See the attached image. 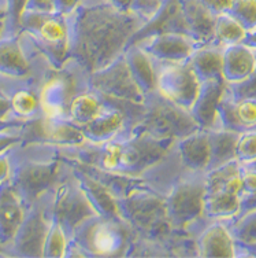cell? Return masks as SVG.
Wrapping results in <instances>:
<instances>
[{"instance_id":"obj_1","label":"cell","mask_w":256,"mask_h":258,"mask_svg":"<svg viewBox=\"0 0 256 258\" xmlns=\"http://www.w3.org/2000/svg\"><path fill=\"white\" fill-rule=\"evenodd\" d=\"M67 18L70 59L87 75L117 59L147 25L133 11L119 10L109 0H84Z\"/></svg>"},{"instance_id":"obj_2","label":"cell","mask_w":256,"mask_h":258,"mask_svg":"<svg viewBox=\"0 0 256 258\" xmlns=\"http://www.w3.org/2000/svg\"><path fill=\"white\" fill-rule=\"evenodd\" d=\"M128 224L119 217L91 216L74 229L67 257H115L125 255L129 246ZM66 251V254H67Z\"/></svg>"},{"instance_id":"obj_3","label":"cell","mask_w":256,"mask_h":258,"mask_svg":"<svg viewBox=\"0 0 256 258\" xmlns=\"http://www.w3.org/2000/svg\"><path fill=\"white\" fill-rule=\"evenodd\" d=\"M119 219L128 224L130 229L141 235V238H167L173 231L168 221L164 197L143 183L128 194L117 198Z\"/></svg>"},{"instance_id":"obj_4","label":"cell","mask_w":256,"mask_h":258,"mask_svg":"<svg viewBox=\"0 0 256 258\" xmlns=\"http://www.w3.org/2000/svg\"><path fill=\"white\" fill-rule=\"evenodd\" d=\"M18 33L28 36L52 69H60L70 59L69 18L58 13L25 10Z\"/></svg>"},{"instance_id":"obj_5","label":"cell","mask_w":256,"mask_h":258,"mask_svg":"<svg viewBox=\"0 0 256 258\" xmlns=\"http://www.w3.org/2000/svg\"><path fill=\"white\" fill-rule=\"evenodd\" d=\"M197 129L191 111L162 98L158 92L147 95L143 114L132 126L130 132L147 134L156 139H173L177 142Z\"/></svg>"},{"instance_id":"obj_6","label":"cell","mask_w":256,"mask_h":258,"mask_svg":"<svg viewBox=\"0 0 256 258\" xmlns=\"http://www.w3.org/2000/svg\"><path fill=\"white\" fill-rule=\"evenodd\" d=\"M85 88H88V75L74 60L69 59L60 69L51 68L39 91L41 115L66 118L71 99Z\"/></svg>"},{"instance_id":"obj_7","label":"cell","mask_w":256,"mask_h":258,"mask_svg":"<svg viewBox=\"0 0 256 258\" xmlns=\"http://www.w3.org/2000/svg\"><path fill=\"white\" fill-rule=\"evenodd\" d=\"M88 87L107 100L118 103L144 106L147 98L136 83L123 54L103 69L88 75Z\"/></svg>"},{"instance_id":"obj_8","label":"cell","mask_w":256,"mask_h":258,"mask_svg":"<svg viewBox=\"0 0 256 258\" xmlns=\"http://www.w3.org/2000/svg\"><path fill=\"white\" fill-rule=\"evenodd\" d=\"M206 185L203 173H195L173 185L164 197L168 221L174 231H185L203 216Z\"/></svg>"},{"instance_id":"obj_9","label":"cell","mask_w":256,"mask_h":258,"mask_svg":"<svg viewBox=\"0 0 256 258\" xmlns=\"http://www.w3.org/2000/svg\"><path fill=\"white\" fill-rule=\"evenodd\" d=\"M20 147L49 146L60 149H77L87 143L82 129L67 118H48L39 115L28 119L21 128Z\"/></svg>"},{"instance_id":"obj_10","label":"cell","mask_w":256,"mask_h":258,"mask_svg":"<svg viewBox=\"0 0 256 258\" xmlns=\"http://www.w3.org/2000/svg\"><path fill=\"white\" fill-rule=\"evenodd\" d=\"M60 165L62 158L56 155L45 159H24L20 164H13L10 180L28 206L51 191L59 176Z\"/></svg>"},{"instance_id":"obj_11","label":"cell","mask_w":256,"mask_h":258,"mask_svg":"<svg viewBox=\"0 0 256 258\" xmlns=\"http://www.w3.org/2000/svg\"><path fill=\"white\" fill-rule=\"evenodd\" d=\"M176 144L173 139H156L147 134L129 132L123 138L119 173L140 177L158 165Z\"/></svg>"},{"instance_id":"obj_12","label":"cell","mask_w":256,"mask_h":258,"mask_svg":"<svg viewBox=\"0 0 256 258\" xmlns=\"http://www.w3.org/2000/svg\"><path fill=\"white\" fill-rule=\"evenodd\" d=\"M156 66V91L162 98L191 110L196 100L202 81L195 73L189 60L183 63L155 62Z\"/></svg>"},{"instance_id":"obj_13","label":"cell","mask_w":256,"mask_h":258,"mask_svg":"<svg viewBox=\"0 0 256 258\" xmlns=\"http://www.w3.org/2000/svg\"><path fill=\"white\" fill-rule=\"evenodd\" d=\"M49 212L59 220L69 238L79 224L96 214L73 174L70 180L54 185Z\"/></svg>"},{"instance_id":"obj_14","label":"cell","mask_w":256,"mask_h":258,"mask_svg":"<svg viewBox=\"0 0 256 258\" xmlns=\"http://www.w3.org/2000/svg\"><path fill=\"white\" fill-rule=\"evenodd\" d=\"M40 201L41 198L30 205L24 223L21 224L9 246L13 250V255L43 257L44 240L51 223V212L40 205Z\"/></svg>"},{"instance_id":"obj_15","label":"cell","mask_w":256,"mask_h":258,"mask_svg":"<svg viewBox=\"0 0 256 258\" xmlns=\"http://www.w3.org/2000/svg\"><path fill=\"white\" fill-rule=\"evenodd\" d=\"M147 51L155 62L183 63L191 59L193 52L202 47L197 41L183 32L163 30L144 36L143 41H134Z\"/></svg>"},{"instance_id":"obj_16","label":"cell","mask_w":256,"mask_h":258,"mask_svg":"<svg viewBox=\"0 0 256 258\" xmlns=\"http://www.w3.org/2000/svg\"><path fill=\"white\" fill-rule=\"evenodd\" d=\"M106 99V98H104ZM126 103H118L107 100V104L100 114L94 118L89 124L81 126L87 142L92 144H102L106 142L118 139L130 132L132 126H129L132 111L129 107H122ZM137 107V106H134Z\"/></svg>"},{"instance_id":"obj_17","label":"cell","mask_w":256,"mask_h":258,"mask_svg":"<svg viewBox=\"0 0 256 258\" xmlns=\"http://www.w3.org/2000/svg\"><path fill=\"white\" fill-rule=\"evenodd\" d=\"M28 204L10 179L0 184V244L9 247L24 223Z\"/></svg>"},{"instance_id":"obj_18","label":"cell","mask_w":256,"mask_h":258,"mask_svg":"<svg viewBox=\"0 0 256 258\" xmlns=\"http://www.w3.org/2000/svg\"><path fill=\"white\" fill-rule=\"evenodd\" d=\"M71 174L94 208L95 213L104 217H119L117 195L107 185H104L78 161H74L71 164Z\"/></svg>"},{"instance_id":"obj_19","label":"cell","mask_w":256,"mask_h":258,"mask_svg":"<svg viewBox=\"0 0 256 258\" xmlns=\"http://www.w3.org/2000/svg\"><path fill=\"white\" fill-rule=\"evenodd\" d=\"M184 32L200 45L212 43L215 17L200 0H178Z\"/></svg>"},{"instance_id":"obj_20","label":"cell","mask_w":256,"mask_h":258,"mask_svg":"<svg viewBox=\"0 0 256 258\" xmlns=\"http://www.w3.org/2000/svg\"><path fill=\"white\" fill-rule=\"evenodd\" d=\"M225 87L226 83L223 79L202 81L196 100L189 110L200 129L211 131L218 128V104Z\"/></svg>"},{"instance_id":"obj_21","label":"cell","mask_w":256,"mask_h":258,"mask_svg":"<svg viewBox=\"0 0 256 258\" xmlns=\"http://www.w3.org/2000/svg\"><path fill=\"white\" fill-rule=\"evenodd\" d=\"M181 162L192 173H204L210 168L211 153L208 131L197 129L176 142Z\"/></svg>"},{"instance_id":"obj_22","label":"cell","mask_w":256,"mask_h":258,"mask_svg":"<svg viewBox=\"0 0 256 258\" xmlns=\"http://www.w3.org/2000/svg\"><path fill=\"white\" fill-rule=\"evenodd\" d=\"M256 70V51L242 43L222 48V79L226 84H237Z\"/></svg>"},{"instance_id":"obj_23","label":"cell","mask_w":256,"mask_h":258,"mask_svg":"<svg viewBox=\"0 0 256 258\" xmlns=\"http://www.w3.org/2000/svg\"><path fill=\"white\" fill-rule=\"evenodd\" d=\"M199 257H237V243L230 228L222 221L208 225L195 240Z\"/></svg>"},{"instance_id":"obj_24","label":"cell","mask_w":256,"mask_h":258,"mask_svg":"<svg viewBox=\"0 0 256 258\" xmlns=\"http://www.w3.org/2000/svg\"><path fill=\"white\" fill-rule=\"evenodd\" d=\"M32 64L21 43L20 33H6L0 37V76L9 79H26Z\"/></svg>"},{"instance_id":"obj_25","label":"cell","mask_w":256,"mask_h":258,"mask_svg":"<svg viewBox=\"0 0 256 258\" xmlns=\"http://www.w3.org/2000/svg\"><path fill=\"white\" fill-rule=\"evenodd\" d=\"M128 66L136 83L145 95L156 91V66L155 60L148 55L138 43H132L123 52Z\"/></svg>"},{"instance_id":"obj_26","label":"cell","mask_w":256,"mask_h":258,"mask_svg":"<svg viewBox=\"0 0 256 258\" xmlns=\"http://www.w3.org/2000/svg\"><path fill=\"white\" fill-rule=\"evenodd\" d=\"M242 210V201L237 194L225 189L206 191L203 202V216L214 221L236 219Z\"/></svg>"},{"instance_id":"obj_27","label":"cell","mask_w":256,"mask_h":258,"mask_svg":"<svg viewBox=\"0 0 256 258\" xmlns=\"http://www.w3.org/2000/svg\"><path fill=\"white\" fill-rule=\"evenodd\" d=\"M107 104V99L98 94L92 88H85L75 94L66 113V118L70 119L73 124L84 126L96 118Z\"/></svg>"},{"instance_id":"obj_28","label":"cell","mask_w":256,"mask_h":258,"mask_svg":"<svg viewBox=\"0 0 256 258\" xmlns=\"http://www.w3.org/2000/svg\"><path fill=\"white\" fill-rule=\"evenodd\" d=\"M222 48L223 47L210 43L193 52L189 63L200 81L222 79Z\"/></svg>"},{"instance_id":"obj_29","label":"cell","mask_w":256,"mask_h":258,"mask_svg":"<svg viewBox=\"0 0 256 258\" xmlns=\"http://www.w3.org/2000/svg\"><path fill=\"white\" fill-rule=\"evenodd\" d=\"M238 135H240L238 132L222 128L208 131L210 153H211V162H210L208 169L225 164L230 159H236L234 158V149H236Z\"/></svg>"},{"instance_id":"obj_30","label":"cell","mask_w":256,"mask_h":258,"mask_svg":"<svg viewBox=\"0 0 256 258\" xmlns=\"http://www.w3.org/2000/svg\"><path fill=\"white\" fill-rule=\"evenodd\" d=\"M248 30L242 26L236 17L230 13L219 14L215 17V26H214V39L212 43L219 47L238 44L242 43Z\"/></svg>"},{"instance_id":"obj_31","label":"cell","mask_w":256,"mask_h":258,"mask_svg":"<svg viewBox=\"0 0 256 258\" xmlns=\"http://www.w3.org/2000/svg\"><path fill=\"white\" fill-rule=\"evenodd\" d=\"M9 98L14 118L28 121L41 115L39 92H35L29 88H21L9 95Z\"/></svg>"},{"instance_id":"obj_32","label":"cell","mask_w":256,"mask_h":258,"mask_svg":"<svg viewBox=\"0 0 256 258\" xmlns=\"http://www.w3.org/2000/svg\"><path fill=\"white\" fill-rule=\"evenodd\" d=\"M69 235L64 231L59 220L51 214L48 232L45 236L43 257L47 258H62L66 257L67 246H69Z\"/></svg>"},{"instance_id":"obj_33","label":"cell","mask_w":256,"mask_h":258,"mask_svg":"<svg viewBox=\"0 0 256 258\" xmlns=\"http://www.w3.org/2000/svg\"><path fill=\"white\" fill-rule=\"evenodd\" d=\"M229 228L237 244L256 247V206L241 214Z\"/></svg>"},{"instance_id":"obj_34","label":"cell","mask_w":256,"mask_h":258,"mask_svg":"<svg viewBox=\"0 0 256 258\" xmlns=\"http://www.w3.org/2000/svg\"><path fill=\"white\" fill-rule=\"evenodd\" d=\"M234 158L240 165H253L256 162V129L240 132L234 149Z\"/></svg>"},{"instance_id":"obj_35","label":"cell","mask_w":256,"mask_h":258,"mask_svg":"<svg viewBox=\"0 0 256 258\" xmlns=\"http://www.w3.org/2000/svg\"><path fill=\"white\" fill-rule=\"evenodd\" d=\"M234 100V99H233ZM234 114L240 131L256 129V102L249 99L234 100Z\"/></svg>"},{"instance_id":"obj_36","label":"cell","mask_w":256,"mask_h":258,"mask_svg":"<svg viewBox=\"0 0 256 258\" xmlns=\"http://www.w3.org/2000/svg\"><path fill=\"white\" fill-rule=\"evenodd\" d=\"M240 180H241V187H240V198L244 205L252 204L256 206V168L253 165H246L242 166L240 172Z\"/></svg>"},{"instance_id":"obj_37","label":"cell","mask_w":256,"mask_h":258,"mask_svg":"<svg viewBox=\"0 0 256 258\" xmlns=\"http://www.w3.org/2000/svg\"><path fill=\"white\" fill-rule=\"evenodd\" d=\"M230 14L236 17L246 30L256 29V0H234Z\"/></svg>"},{"instance_id":"obj_38","label":"cell","mask_w":256,"mask_h":258,"mask_svg":"<svg viewBox=\"0 0 256 258\" xmlns=\"http://www.w3.org/2000/svg\"><path fill=\"white\" fill-rule=\"evenodd\" d=\"M226 91L234 100L249 99L256 102V70L248 79L237 84H226Z\"/></svg>"},{"instance_id":"obj_39","label":"cell","mask_w":256,"mask_h":258,"mask_svg":"<svg viewBox=\"0 0 256 258\" xmlns=\"http://www.w3.org/2000/svg\"><path fill=\"white\" fill-rule=\"evenodd\" d=\"M29 0H6V13H7V32L6 33H18L20 30V20L24 11L28 7Z\"/></svg>"},{"instance_id":"obj_40","label":"cell","mask_w":256,"mask_h":258,"mask_svg":"<svg viewBox=\"0 0 256 258\" xmlns=\"http://www.w3.org/2000/svg\"><path fill=\"white\" fill-rule=\"evenodd\" d=\"M166 3L167 0H134L132 11L149 24L156 18V15L162 11Z\"/></svg>"},{"instance_id":"obj_41","label":"cell","mask_w":256,"mask_h":258,"mask_svg":"<svg viewBox=\"0 0 256 258\" xmlns=\"http://www.w3.org/2000/svg\"><path fill=\"white\" fill-rule=\"evenodd\" d=\"M21 142H22L21 129H11V131L0 132V154L9 153L11 149L20 146Z\"/></svg>"},{"instance_id":"obj_42","label":"cell","mask_w":256,"mask_h":258,"mask_svg":"<svg viewBox=\"0 0 256 258\" xmlns=\"http://www.w3.org/2000/svg\"><path fill=\"white\" fill-rule=\"evenodd\" d=\"M200 2L215 15L230 13L234 5V0H200Z\"/></svg>"},{"instance_id":"obj_43","label":"cell","mask_w":256,"mask_h":258,"mask_svg":"<svg viewBox=\"0 0 256 258\" xmlns=\"http://www.w3.org/2000/svg\"><path fill=\"white\" fill-rule=\"evenodd\" d=\"M82 3L84 0H55V13L70 17Z\"/></svg>"},{"instance_id":"obj_44","label":"cell","mask_w":256,"mask_h":258,"mask_svg":"<svg viewBox=\"0 0 256 258\" xmlns=\"http://www.w3.org/2000/svg\"><path fill=\"white\" fill-rule=\"evenodd\" d=\"M11 170H13V161L10 158L9 153L0 154V184L11 177Z\"/></svg>"},{"instance_id":"obj_45","label":"cell","mask_w":256,"mask_h":258,"mask_svg":"<svg viewBox=\"0 0 256 258\" xmlns=\"http://www.w3.org/2000/svg\"><path fill=\"white\" fill-rule=\"evenodd\" d=\"M26 10L55 13V0H29Z\"/></svg>"},{"instance_id":"obj_46","label":"cell","mask_w":256,"mask_h":258,"mask_svg":"<svg viewBox=\"0 0 256 258\" xmlns=\"http://www.w3.org/2000/svg\"><path fill=\"white\" fill-rule=\"evenodd\" d=\"M0 118H14L11 113V104L9 95H6L3 91L0 90Z\"/></svg>"},{"instance_id":"obj_47","label":"cell","mask_w":256,"mask_h":258,"mask_svg":"<svg viewBox=\"0 0 256 258\" xmlns=\"http://www.w3.org/2000/svg\"><path fill=\"white\" fill-rule=\"evenodd\" d=\"M26 121L18 118H0V132L3 131H11V129H21L25 125Z\"/></svg>"},{"instance_id":"obj_48","label":"cell","mask_w":256,"mask_h":258,"mask_svg":"<svg viewBox=\"0 0 256 258\" xmlns=\"http://www.w3.org/2000/svg\"><path fill=\"white\" fill-rule=\"evenodd\" d=\"M110 3L122 11H132L134 0H109Z\"/></svg>"},{"instance_id":"obj_49","label":"cell","mask_w":256,"mask_h":258,"mask_svg":"<svg viewBox=\"0 0 256 258\" xmlns=\"http://www.w3.org/2000/svg\"><path fill=\"white\" fill-rule=\"evenodd\" d=\"M242 44H245L246 47H249L253 51H256V29L246 32L245 37L242 40Z\"/></svg>"},{"instance_id":"obj_50","label":"cell","mask_w":256,"mask_h":258,"mask_svg":"<svg viewBox=\"0 0 256 258\" xmlns=\"http://www.w3.org/2000/svg\"><path fill=\"white\" fill-rule=\"evenodd\" d=\"M7 32V24H6V18H0V37L6 35Z\"/></svg>"},{"instance_id":"obj_51","label":"cell","mask_w":256,"mask_h":258,"mask_svg":"<svg viewBox=\"0 0 256 258\" xmlns=\"http://www.w3.org/2000/svg\"><path fill=\"white\" fill-rule=\"evenodd\" d=\"M2 248H5V247H3V246L0 244V251H2ZM0 255H3V253H0Z\"/></svg>"},{"instance_id":"obj_52","label":"cell","mask_w":256,"mask_h":258,"mask_svg":"<svg viewBox=\"0 0 256 258\" xmlns=\"http://www.w3.org/2000/svg\"><path fill=\"white\" fill-rule=\"evenodd\" d=\"M253 166H255V168H256V162H255V164H253Z\"/></svg>"}]
</instances>
